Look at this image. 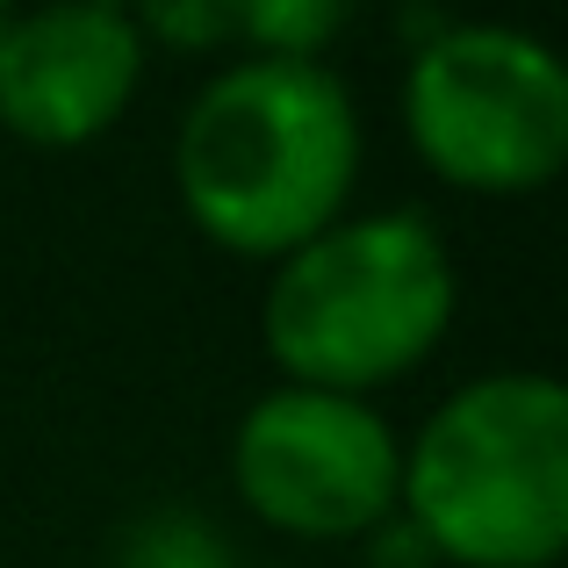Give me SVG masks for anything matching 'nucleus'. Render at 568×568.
I'll list each match as a JSON object with an SVG mask.
<instances>
[{
    "label": "nucleus",
    "instance_id": "obj_1",
    "mask_svg": "<svg viewBox=\"0 0 568 568\" xmlns=\"http://www.w3.org/2000/svg\"><path fill=\"white\" fill-rule=\"evenodd\" d=\"M361 159V101L324 58L237 51L194 87L173 130V187L187 223L209 245L266 266L346 216Z\"/></svg>",
    "mask_w": 568,
    "mask_h": 568
},
{
    "label": "nucleus",
    "instance_id": "obj_7",
    "mask_svg": "<svg viewBox=\"0 0 568 568\" xmlns=\"http://www.w3.org/2000/svg\"><path fill=\"white\" fill-rule=\"evenodd\" d=\"M115 568H237V555L194 504H152L115 532Z\"/></svg>",
    "mask_w": 568,
    "mask_h": 568
},
{
    "label": "nucleus",
    "instance_id": "obj_10",
    "mask_svg": "<svg viewBox=\"0 0 568 568\" xmlns=\"http://www.w3.org/2000/svg\"><path fill=\"white\" fill-rule=\"evenodd\" d=\"M367 555H375V568H439V555H432V547H425V532H417L410 526V518H382V526L375 532H367Z\"/></svg>",
    "mask_w": 568,
    "mask_h": 568
},
{
    "label": "nucleus",
    "instance_id": "obj_9",
    "mask_svg": "<svg viewBox=\"0 0 568 568\" xmlns=\"http://www.w3.org/2000/svg\"><path fill=\"white\" fill-rule=\"evenodd\" d=\"M144 43H173V51H223L231 43V0H166V8H138Z\"/></svg>",
    "mask_w": 568,
    "mask_h": 568
},
{
    "label": "nucleus",
    "instance_id": "obj_6",
    "mask_svg": "<svg viewBox=\"0 0 568 568\" xmlns=\"http://www.w3.org/2000/svg\"><path fill=\"white\" fill-rule=\"evenodd\" d=\"M152 43L138 14L109 0H58L0 29V130L43 152L94 144L138 101Z\"/></svg>",
    "mask_w": 568,
    "mask_h": 568
},
{
    "label": "nucleus",
    "instance_id": "obj_8",
    "mask_svg": "<svg viewBox=\"0 0 568 568\" xmlns=\"http://www.w3.org/2000/svg\"><path fill=\"white\" fill-rule=\"evenodd\" d=\"M338 29H346L338 0H245V8H231V43L252 58H324Z\"/></svg>",
    "mask_w": 568,
    "mask_h": 568
},
{
    "label": "nucleus",
    "instance_id": "obj_11",
    "mask_svg": "<svg viewBox=\"0 0 568 568\" xmlns=\"http://www.w3.org/2000/svg\"><path fill=\"white\" fill-rule=\"evenodd\" d=\"M8 14H14V8H0V29H8Z\"/></svg>",
    "mask_w": 568,
    "mask_h": 568
},
{
    "label": "nucleus",
    "instance_id": "obj_4",
    "mask_svg": "<svg viewBox=\"0 0 568 568\" xmlns=\"http://www.w3.org/2000/svg\"><path fill=\"white\" fill-rule=\"evenodd\" d=\"M410 152L460 194H540L568 166V65L511 22H454L403 65Z\"/></svg>",
    "mask_w": 568,
    "mask_h": 568
},
{
    "label": "nucleus",
    "instance_id": "obj_5",
    "mask_svg": "<svg viewBox=\"0 0 568 568\" xmlns=\"http://www.w3.org/2000/svg\"><path fill=\"white\" fill-rule=\"evenodd\" d=\"M231 483L237 504L288 540H367L396 518L403 432L375 396L274 382L231 432Z\"/></svg>",
    "mask_w": 568,
    "mask_h": 568
},
{
    "label": "nucleus",
    "instance_id": "obj_2",
    "mask_svg": "<svg viewBox=\"0 0 568 568\" xmlns=\"http://www.w3.org/2000/svg\"><path fill=\"white\" fill-rule=\"evenodd\" d=\"M460 266L425 209H361L274 260L260 295V346L281 382L375 396L417 375L454 332Z\"/></svg>",
    "mask_w": 568,
    "mask_h": 568
},
{
    "label": "nucleus",
    "instance_id": "obj_3",
    "mask_svg": "<svg viewBox=\"0 0 568 568\" xmlns=\"http://www.w3.org/2000/svg\"><path fill=\"white\" fill-rule=\"evenodd\" d=\"M396 511L439 568H555L568 547V388L540 367L460 382L403 439Z\"/></svg>",
    "mask_w": 568,
    "mask_h": 568
}]
</instances>
